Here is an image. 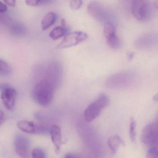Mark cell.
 Segmentation results:
<instances>
[{
  "label": "cell",
  "mask_w": 158,
  "mask_h": 158,
  "mask_svg": "<svg viewBox=\"0 0 158 158\" xmlns=\"http://www.w3.org/2000/svg\"><path fill=\"white\" fill-rule=\"evenodd\" d=\"M52 1H38V0H28L26 1L27 5L31 7H37L40 5H46L52 2Z\"/></svg>",
  "instance_id": "18"
},
{
  "label": "cell",
  "mask_w": 158,
  "mask_h": 158,
  "mask_svg": "<svg viewBox=\"0 0 158 158\" xmlns=\"http://www.w3.org/2000/svg\"><path fill=\"white\" fill-rule=\"evenodd\" d=\"M7 10V7L6 4L0 2V13H4Z\"/></svg>",
  "instance_id": "22"
},
{
  "label": "cell",
  "mask_w": 158,
  "mask_h": 158,
  "mask_svg": "<svg viewBox=\"0 0 158 158\" xmlns=\"http://www.w3.org/2000/svg\"><path fill=\"white\" fill-rule=\"evenodd\" d=\"M86 33L81 31H76L65 35L62 42L58 45L59 49L66 48L78 45L87 39Z\"/></svg>",
  "instance_id": "5"
},
{
  "label": "cell",
  "mask_w": 158,
  "mask_h": 158,
  "mask_svg": "<svg viewBox=\"0 0 158 158\" xmlns=\"http://www.w3.org/2000/svg\"><path fill=\"white\" fill-rule=\"evenodd\" d=\"M83 2L81 0H72L70 2V7L74 10H77L81 8Z\"/></svg>",
  "instance_id": "20"
},
{
  "label": "cell",
  "mask_w": 158,
  "mask_h": 158,
  "mask_svg": "<svg viewBox=\"0 0 158 158\" xmlns=\"http://www.w3.org/2000/svg\"><path fill=\"white\" fill-rule=\"evenodd\" d=\"M1 98L5 108L12 110L15 105L17 92L14 88L5 83H0Z\"/></svg>",
  "instance_id": "4"
},
{
  "label": "cell",
  "mask_w": 158,
  "mask_h": 158,
  "mask_svg": "<svg viewBox=\"0 0 158 158\" xmlns=\"http://www.w3.org/2000/svg\"><path fill=\"white\" fill-rule=\"evenodd\" d=\"M133 79L132 74L123 72L114 75L109 77L106 85L110 88L124 87L130 85Z\"/></svg>",
  "instance_id": "6"
},
{
  "label": "cell",
  "mask_w": 158,
  "mask_h": 158,
  "mask_svg": "<svg viewBox=\"0 0 158 158\" xmlns=\"http://www.w3.org/2000/svg\"><path fill=\"white\" fill-rule=\"evenodd\" d=\"M110 102L109 98L105 94H102L94 102L89 104L85 111L84 116L87 122L95 120L101 112L102 110L108 106Z\"/></svg>",
  "instance_id": "2"
},
{
  "label": "cell",
  "mask_w": 158,
  "mask_h": 158,
  "mask_svg": "<svg viewBox=\"0 0 158 158\" xmlns=\"http://www.w3.org/2000/svg\"><path fill=\"white\" fill-rule=\"evenodd\" d=\"M57 19V16L53 12L48 13L44 16L41 22V27L43 30H46L54 24Z\"/></svg>",
  "instance_id": "14"
},
{
  "label": "cell",
  "mask_w": 158,
  "mask_h": 158,
  "mask_svg": "<svg viewBox=\"0 0 158 158\" xmlns=\"http://www.w3.org/2000/svg\"><path fill=\"white\" fill-rule=\"evenodd\" d=\"M89 14L100 22H110L109 15L105 8L96 2H91L87 7Z\"/></svg>",
  "instance_id": "7"
},
{
  "label": "cell",
  "mask_w": 158,
  "mask_h": 158,
  "mask_svg": "<svg viewBox=\"0 0 158 158\" xmlns=\"http://www.w3.org/2000/svg\"><path fill=\"white\" fill-rule=\"evenodd\" d=\"M4 2L7 5H9L11 7H15L16 4V1H14V0H7V1H4Z\"/></svg>",
  "instance_id": "23"
},
{
  "label": "cell",
  "mask_w": 158,
  "mask_h": 158,
  "mask_svg": "<svg viewBox=\"0 0 158 158\" xmlns=\"http://www.w3.org/2000/svg\"><path fill=\"white\" fill-rule=\"evenodd\" d=\"M32 158H47L46 152L42 149L36 148L32 152Z\"/></svg>",
  "instance_id": "19"
},
{
  "label": "cell",
  "mask_w": 158,
  "mask_h": 158,
  "mask_svg": "<svg viewBox=\"0 0 158 158\" xmlns=\"http://www.w3.org/2000/svg\"><path fill=\"white\" fill-rule=\"evenodd\" d=\"M146 158H158V150L156 148L151 149L147 153Z\"/></svg>",
  "instance_id": "21"
},
{
  "label": "cell",
  "mask_w": 158,
  "mask_h": 158,
  "mask_svg": "<svg viewBox=\"0 0 158 158\" xmlns=\"http://www.w3.org/2000/svg\"><path fill=\"white\" fill-rule=\"evenodd\" d=\"M18 127L23 132L28 134L38 133V124L27 121H23L18 123Z\"/></svg>",
  "instance_id": "12"
},
{
  "label": "cell",
  "mask_w": 158,
  "mask_h": 158,
  "mask_svg": "<svg viewBox=\"0 0 158 158\" xmlns=\"http://www.w3.org/2000/svg\"><path fill=\"white\" fill-rule=\"evenodd\" d=\"M50 133L52 143L55 146V151L56 153H58L60 151L61 147L63 144L60 128L58 126H52L51 127Z\"/></svg>",
  "instance_id": "11"
},
{
  "label": "cell",
  "mask_w": 158,
  "mask_h": 158,
  "mask_svg": "<svg viewBox=\"0 0 158 158\" xmlns=\"http://www.w3.org/2000/svg\"><path fill=\"white\" fill-rule=\"evenodd\" d=\"M108 144L112 152L115 153L118 150L119 146L124 145V142L119 135H114L109 137Z\"/></svg>",
  "instance_id": "13"
},
{
  "label": "cell",
  "mask_w": 158,
  "mask_h": 158,
  "mask_svg": "<svg viewBox=\"0 0 158 158\" xmlns=\"http://www.w3.org/2000/svg\"><path fill=\"white\" fill-rule=\"evenodd\" d=\"M77 158L76 157L75 155H74L72 153H68V154H66L65 156V158Z\"/></svg>",
  "instance_id": "25"
},
{
  "label": "cell",
  "mask_w": 158,
  "mask_h": 158,
  "mask_svg": "<svg viewBox=\"0 0 158 158\" xmlns=\"http://www.w3.org/2000/svg\"><path fill=\"white\" fill-rule=\"evenodd\" d=\"M136 123L133 117H131L130 120V127H129V136L131 142H134L135 140L136 133Z\"/></svg>",
  "instance_id": "17"
},
{
  "label": "cell",
  "mask_w": 158,
  "mask_h": 158,
  "mask_svg": "<svg viewBox=\"0 0 158 158\" xmlns=\"http://www.w3.org/2000/svg\"><path fill=\"white\" fill-rule=\"evenodd\" d=\"M67 29L63 27H57L52 29L49 34V36L53 40H57L66 35Z\"/></svg>",
  "instance_id": "15"
},
{
  "label": "cell",
  "mask_w": 158,
  "mask_h": 158,
  "mask_svg": "<svg viewBox=\"0 0 158 158\" xmlns=\"http://www.w3.org/2000/svg\"><path fill=\"white\" fill-rule=\"evenodd\" d=\"M15 152L20 158H30V142L23 135L16 136L15 140Z\"/></svg>",
  "instance_id": "9"
},
{
  "label": "cell",
  "mask_w": 158,
  "mask_h": 158,
  "mask_svg": "<svg viewBox=\"0 0 158 158\" xmlns=\"http://www.w3.org/2000/svg\"><path fill=\"white\" fill-rule=\"evenodd\" d=\"M11 66L6 62L0 59V75L7 76L11 73Z\"/></svg>",
  "instance_id": "16"
},
{
  "label": "cell",
  "mask_w": 158,
  "mask_h": 158,
  "mask_svg": "<svg viewBox=\"0 0 158 158\" xmlns=\"http://www.w3.org/2000/svg\"><path fill=\"white\" fill-rule=\"evenodd\" d=\"M103 35L110 48L117 49L120 47V41L116 36L115 27L110 22L104 23Z\"/></svg>",
  "instance_id": "8"
},
{
  "label": "cell",
  "mask_w": 158,
  "mask_h": 158,
  "mask_svg": "<svg viewBox=\"0 0 158 158\" xmlns=\"http://www.w3.org/2000/svg\"><path fill=\"white\" fill-rule=\"evenodd\" d=\"M54 88L52 83L47 79H43L34 87L33 97L35 101L41 106L49 105L52 101Z\"/></svg>",
  "instance_id": "1"
},
{
  "label": "cell",
  "mask_w": 158,
  "mask_h": 158,
  "mask_svg": "<svg viewBox=\"0 0 158 158\" xmlns=\"http://www.w3.org/2000/svg\"><path fill=\"white\" fill-rule=\"evenodd\" d=\"M158 126L156 124L152 123L146 126L141 133V141L146 145H152L158 139Z\"/></svg>",
  "instance_id": "10"
},
{
  "label": "cell",
  "mask_w": 158,
  "mask_h": 158,
  "mask_svg": "<svg viewBox=\"0 0 158 158\" xmlns=\"http://www.w3.org/2000/svg\"><path fill=\"white\" fill-rule=\"evenodd\" d=\"M5 119V115L2 111L0 110V125L2 123Z\"/></svg>",
  "instance_id": "24"
},
{
  "label": "cell",
  "mask_w": 158,
  "mask_h": 158,
  "mask_svg": "<svg viewBox=\"0 0 158 158\" xmlns=\"http://www.w3.org/2000/svg\"><path fill=\"white\" fill-rule=\"evenodd\" d=\"M131 11L134 17L138 21L147 22L151 17L152 7L150 2L147 1H134L131 5Z\"/></svg>",
  "instance_id": "3"
}]
</instances>
